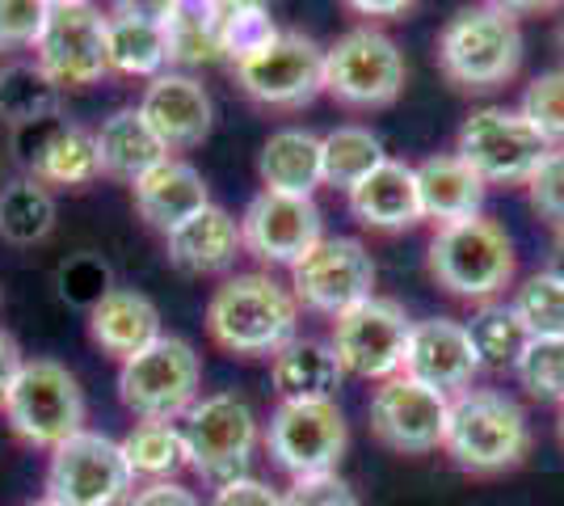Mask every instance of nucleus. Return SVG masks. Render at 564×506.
Masks as SVG:
<instances>
[{
    "instance_id": "1",
    "label": "nucleus",
    "mask_w": 564,
    "mask_h": 506,
    "mask_svg": "<svg viewBox=\"0 0 564 506\" xmlns=\"http://www.w3.org/2000/svg\"><path fill=\"white\" fill-rule=\"evenodd\" d=\"M300 300L270 274H232L207 304V330L232 355H279L295 337Z\"/></svg>"
},
{
    "instance_id": "2",
    "label": "nucleus",
    "mask_w": 564,
    "mask_h": 506,
    "mask_svg": "<svg viewBox=\"0 0 564 506\" xmlns=\"http://www.w3.org/2000/svg\"><path fill=\"white\" fill-rule=\"evenodd\" d=\"M438 64L464 89H497L522 64V30L510 4L459 9L438 34Z\"/></svg>"
},
{
    "instance_id": "3",
    "label": "nucleus",
    "mask_w": 564,
    "mask_h": 506,
    "mask_svg": "<svg viewBox=\"0 0 564 506\" xmlns=\"http://www.w3.org/2000/svg\"><path fill=\"white\" fill-rule=\"evenodd\" d=\"M443 448L468 473L514 469L518 460L527 456V448H531L527 413L518 410V401H510L506 392L468 388V392H459L451 401Z\"/></svg>"
},
{
    "instance_id": "4",
    "label": "nucleus",
    "mask_w": 564,
    "mask_h": 506,
    "mask_svg": "<svg viewBox=\"0 0 564 506\" xmlns=\"http://www.w3.org/2000/svg\"><path fill=\"white\" fill-rule=\"evenodd\" d=\"M430 274L455 295L485 300L514 279V241L485 216L443 224L430 241Z\"/></svg>"
},
{
    "instance_id": "5",
    "label": "nucleus",
    "mask_w": 564,
    "mask_h": 506,
    "mask_svg": "<svg viewBox=\"0 0 564 506\" xmlns=\"http://www.w3.org/2000/svg\"><path fill=\"white\" fill-rule=\"evenodd\" d=\"M4 418L18 439L55 452L64 439L85 431V392L64 363L25 359L4 397Z\"/></svg>"
},
{
    "instance_id": "6",
    "label": "nucleus",
    "mask_w": 564,
    "mask_h": 506,
    "mask_svg": "<svg viewBox=\"0 0 564 506\" xmlns=\"http://www.w3.org/2000/svg\"><path fill=\"white\" fill-rule=\"evenodd\" d=\"M198 380H203V363L194 355V346L186 337L161 334L140 355L122 359L118 397L143 422H173V418H186V410L194 406Z\"/></svg>"
},
{
    "instance_id": "7",
    "label": "nucleus",
    "mask_w": 564,
    "mask_h": 506,
    "mask_svg": "<svg viewBox=\"0 0 564 506\" xmlns=\"http://www.w3.org/2000/svg\"><path fill=\"white\" fill-rule=\"evenodd\" d=\"M182 434H186L189 469H198L219 489L245 477L258 448V418L236 392H212L186 410Z\"/></svg>"
},
{
    "instance_id": "8",
    "label": "nucleus",
    "mask_w": 564,
    "mask_h": 506,
    "mask_svg": "<svg viewBox=\"0 0 564 506\" xmlns=\"http://www.w3.org/2000/svg\"><path fill=\"white\" fill-rule=\"evenodd\" d=\"M39 68L55 89H85L110 73L106 13L85 0H47V22L39 34Z\"/></svg>"
},
{
    "instance_id": "9",
    "label": "nucleus",
    "mask_w": 564,
    "mask_h": 506,
    "mask_svg": "<svg viewBox=\"0 0 564 506\" xmlns=\"http://www.w3.org/2000/svg\"><path fill=\"white\" fill-rule=\"evenodd\" d=\"M131 469L115 439L80 431L64 439L47 464V498L59 506H118L131 498Z\"/></svg>"
},
{
    "instance_id": "10",
    "label": "nucleus",
    "mask_w": 564,
    "mask_h": 506,
    "mask_svg": "<svg viewBox=\"0 0 564 506\" xmlns=\"http://www.w3.org/2000/svg\"><path fill=\"white\" fill-rule=\"evenodd\" d=\"M547 152L552 144L522 119V110H506V106L471 110L459 127V148H455V157L476 169L485 177V186L489 182H527Z\"/></svg>"
},
{
    "instance_id": "11",
    "label": "nucleus",
    "mask_w": 564,
    "mask_h": 506,
    "mask_svg": "<svg viewBox=\"0 0 564 506\" xmlns=\"http://www.w3.org/2000/svg\"><path fill=\"white\" fill-rule=\"evenodd\" d=\"M291 295L325 316L350 313L376 295V262L354 237H321L291 266Z\"/></svg>"
},
{
    "instance_id": "12",
    "label": "nucleus",
    "mask_w": 564,
    "mask_h": 506,
    "mask_svg": "<svg viewBox=\"0 0 564 506\" xmlns=\"http://www.w3.org/2000/svg\"><path fill=\"white\" fill-rule=\"evenodd\" d=\"M413 321L397 300L371 295L362 304H354L350 313L333 316V355L341 363V372L362 376V380H392L400 376L404 346H409Z\"/></svg>"
},
{
    "instance_id": "13",
    "label": "nucleus",
    "mask_w": 564,
    "mask_h": 506,
    "mask_svg": "<svg viewBox=\"0 0 564 506\" xmlns=\"http://www.w3.org/2000/svg\"><path fill=\"white\" fill-rule=\"evenodd\" d=\"M325 89L350 106H388L404 89V55L379 30H350L325 51Z\"/></svg>"
},
{
    "instance_id": "14",
    "label": "nucleus",
    "mask_w": 564,
    "mask_h": 506,
    "mask_svg": "<svg viewBox=\"0 0 564 506\" xmlns=\"http://www.w3.org/2000/svg\"><path fill=\"white\" fill-rule=\"evenodd\" d=\"M346 413L337 401H282L270 413V456L279 460L291 477H316L333 473V464L346 452Z\"/></svg>"
},
{
    "instance_id": "15",
    "label": "nucleus",
    "mask_w": 564,
    "mask_h": 506,
    "mask_svg": "<svg viewBox=\"0 0 564 506\" xmlns=\"http://www.w3.org/2000/svg\"><path fill=\"white\" fill-rule=\"evenodd\" d=\"M232 68L240 89L265 106H304L325 89V51L300 30H279L265 47Z\"/></svg>"
},
{
    "instance_id": "16",
    "label": "nucleus",
    "mask_w": 564,
    "mask_h": 506,
    "mask_svg": "<svg viewBox=\"0 0 564 506\" xmlns=\"http://www.w3.org/2000/svg\"><path fill=\"white\" fill-rule=\"evenodd\" d=\"M321 237H325L321 207L316 198H300V194L261 191L240 216V241L261 262L295 266Z\"/></svg>"
},
{
    "instance_id": "17",
    "label": "nucleus",
    "mask_w": 564,
    "mask_h": 506,
    "mask_svg": "<svg viewBox=\"0 0 564 506\" xmlns=\"http://www.w3.org/2000/svg\"><path fill=\"white\" fill-rule=\"evenodd\" d=\"M447 410L451 401L434 388L417 385L409 376H392L376 388L371 397V431L392 448V452H409L422 456L443 448L447 434Z\"/></svg>"
},
{
    "instance_id": "18",
    "label": "nucleus",
    "mask_w": 564,
    "mask_h": 506,
    "mask_svg": "<svg viewBox=\"0 0 564 506\" xmlns=\"http://www.w3.org/2000/svg\"><path fill=\"white\" fill-rule=\"evenodd\" d=\"M476 367L480 363H476V351H471V337L459 321H447V316L413 321L400 376H409V380H417V385L447 397L455 388L471 385Z\"/></svg>"
},
{
    "instance_id": "19",
    "label": "nucleus",
    "mask_w": 564,
    "mask_h": 506,
    "mask_svg": "<svg viewBox=\"0 0 564 506\" xmlns=\"http://www.w3.org/2000/svg\"><path fill=\"white\" fill-rule=\"evenodd\" d=\"M143 122L156 131L165 152H182L207 140L212 131V97L186 73H161L143 89Z\"/></svg>"
},
{
    "instance_id": "20",
    "label": "nucleus",
    "mask_w": 564,
    "mask_h": 506,
    "mask_svg": "<svg viewBox=\"0 0 564 506\" xmlns=\"http://www.w3.org/2000/svg\"><path fill=\"white\" fill-rule=\"evenodd\" d=\"M135 198V212L143 216V224H152L156 233H173L182 228L186 219H194L203 207H212V194L203 173L177 157H165L156 169H148L140 182L131 186Z\"/></svg>"
},
{
    "instance_id": "21",
    "label": "nucleus",
    "mask_w": 564,
    "mask_h": 506,
    "mask_svg": "<svg viewBox=\"0 0 564 506\" xmlns=\"http://www.w3.org/2000/svg\"><path fill=\"white\" fill-rule=\"evenodd\" d=\"M165 13L169 4H118L115 13L106 18L110 73H127V76L165 73L169 64Z\"/></svg>"
},
{
    "instance_id": "22",
    "label": "nucleus",
    "mask_w": 564,
    "mask_h": 506,
    "mask_svg": "<svg viewBox=\"0 0 564 506\" xmlns=\"http://www.w3.org/2000/svg\"><path fill=\"white\" fill-rule=\"evenodd\" d=\"M169 262L186 274H219L240 258V219H232L224 207H203L182 228H173L165 237Z\"/></svg>"
},
{
    "instance_id": "23",
    "label": "nucleus",
    "mask_w": 564,
    "mask_h": 506,
    "mask_svg": "<svg viewBox=\"0 0 564 506\" xmlns=\"http://www.w3.org/2000/svg\"><path fill=\"white\" fill-rule=\"evenodd\" d=\"M413 173H417L422 219H434L443 228V224H459V219L480 216V207H485V177L471 165H464L455 152L430 157Z\"/></svg>"
},
{
    "instance_id": "24",
    "label": "nucleus",
    "mask_w": 564,
    "mask_h": 506,
    "mask_svg": "<svg viewBox=\"0 0 564 506\" xmlns=\"http://www.w3.org/2000/svg\"><path fill=\"white\" fill-rule=\"evenodd\" d=\"M89 334L106 355L131 359L161 337V313L143 291L110 288L89 309Z\"/></svg>"
},
{
    "instance_id": "25",
    "label": "nucleus",
    "mask_w": 564,
    "mask_h": 506,
    "mask_svg": "<svg viewBox=\"0 0 564 506\" xmlns=\"http://www.w3.org/2000/svg\"><path fill=\"white\" fill-rule=\"evenodd\" d=\"M350 212L354 219H362L367 228H383L397 233L422 219V203H417V173L400 161H383L371 169L358 186L350 191Z\"/></svg>"
},
{
    "instance_id": "26",
    "label": "nucleus",
    "mask_w": 564,
    "mask_h": 506,
    "mask_svg": "<svg viewBox=\"0 0 564 506\" xmlns=\"http://www.w3.org/2000/svg\"><path fill=\"white\" fill-rule=\"evenodd\" d=\"M94 144H97V165H101V173L127 182V186H135L148 169H156L169 157L165 144L156 140V131L143 122L140 106L115 110L110 119L101 122Z\"/></svg>"
},
{
    "instance_id": "27",
    "label": "nucleus",
    "mask_w": 564,
    "mask_h": 506,
    "mask_svg": "<svg viewBox=\"0 0 564 506\" xmlns=\"http://www.w3.org/2000/svg\"><path fill=\"white\" fill-rule=\"evenodd\" d=\"M270 380L282 401H333V388L341 380V363L329 342L291 337L270 363Z\"/></svg>"
},
{
    "instance_id": "28",
    "label": "nucleus",
    "mask_w": 564,
    "mask_h": 506,
    "mask_svg": "<svg viewBox=\"0 0 564 506\" xmlns=\"http://www.w3.org/2000/svg\"><path fill=\"white\" fill-rule=\"evenodd\" d=\"M258 173L270 194H300L312 198V191L325 182L321 173V136L300 131V127H286L274 131L258 157Z\"/></svg>"
},
{
    "instance_id": "29",
    "label": "nucleus",
    "mask_w": 564,
    "mask_h": 506,
    "mask_svg": "<svg viewBox=\"0 0 564 506\" xmlns=\"http://www.w3.org/2000/svg\"><path fill=\"white\" fill-rule=\"evenodd\" d=\"M22 161L34 169V182H51V186H89L101 173L94 136L80 127H64V122H51L34 152Z\"/></svg>"
},
{
    "instance_id": "30",
    "label": "nucleus",
    "mask_w": 564,
    "mask_h": 506,
    "mask_svg": "<svg viewBox=\"0 0 564 506\" xmlns=\"http://www.w3.org/2000/svg\"><path fill=\"white\" fill-rule=\"evenodd\" d=\"M118 448L127 456L131 477H148V482H169L173 473H182L189 464L186 434L173 422H140Z\"/></svg>"
},
{
    "instance_id": "31",
    "label": "nucleus",
    "mask_w": 564,
    "mask_h": 506,
    "mask_svg": "<svg viewBox=\"0 0 564 506\" xmlns=\"http://www.w3.org/2000/svg\"><path fill=\"white\" fill-rule=\"evenodd\" d=\"M55 228V198L43 182L22 177L0 191V237L9 245H39Z\"/></svg>"
},
{
    "instance_id": "32",
    "label": "nucleus",
    "mask_w": 564,
    "mask_h": 506,
    "mask_svg": "<svg viewBox=\"0 0 564 506\" xmlns=\"http://www.w3.org/2000/svg\"><path fill=\"white\" fill-rule=\"evenodd\" d=\"M59 110V89L39 64H9L0 68V119L13 127H39Z\"/></svg>"
},
{
    "instance_id": "33",
    "label": "nucleus",
    "mask_w": 564,
    "mask_h": 506,
    "mask_svg": "<svg viewBox=\"0 0 564 506\" xmlns=\"http://www.w3.org/2000/svg\"><path fill=\"white\" fill-rule=\"evenodd\" d=\"M388 161L383 157V144L379 136H371L367 127H337L321 140V173L325 182L337 186V191L350 194L371 169H379Z\"/></svg>"
},
{
    "instance_id": "34",
    "label": "nucleus",
    "mask_w": 564,
    "mask_h": 506,
    "mask_svg": "<svg viewBox=\"0 0 564 506\" xmlns=\"http://www.w3.org/2000/svg\"><path fill=\"white\" fill-rule=\"evenodd\" d=\"M212 9V30H215V47L219 55H228L232 64L249 60L253 51H261L279 25L270 18L265 4H249V0H224V4H207Z\"/></svg>"
},
{
    "instance_id": "35",
    "label": "nucleus",
    "mask_w": 564,
    "mask_h": 506,
    "mask_svg": "<svg viewBox=\"0 0 564 506\" xmlns=\"http://www.w3.org/2000/svg\"><path fill=\"white\" fill-rule=\"evenodd\" d=\"M468 337H471V351H476V363L480 367H514L522 359V351H527V325L518 321V313L510 304H489V309H480V313L471 316L468 325Z\"/></svg>"
},
{
    "instance_id": "36",
    "label": "nucleus",
    "mask_w": 564,
    "mask_h": 506,
    "mask_svg": "<svg viewBox=\"0 0 564 506\" xmlns=\"http://www.w3.org/2000/svg\"><path fill=\"white\" fill-rule=\"evenodd\" d=\"M165 47L169 64H207L219 60L212 30V9L207 4H169L165 13Z\"/></svg>"
},
{
    "instance_id": "37",
    "label": "nucleus",
    "mask_w": 564,
    "mask_h": 506,
    "mask_svg": "<svg viewBox=\"0 0 564 506\" xmlns=\"http://www.w3.org/2000/svg\"><path fill=\"white\" fill-rule=\"evenodd\" d=\"M518 321L527 325L531 337H564V283L556 274H531L522 288H518L514 304Z\"/></svg>"
},
{
    "instance_id": "38",
    "label": "nucleus",
    "mask_w": 564,
    "mask_h": 506,
    "mask_svg": "<svg viewBox=\"0 0 564 506\" xmlns=\"http://www.w3.org/2000/svg\"><path fill=\"white\" fill-rule=\"evenodd\" d=\"M518 385L540 401H564V337H531L514 363Z\"/></svg>"
},
{
    "instance_id": "39",
    "label": "nucleus",
    "mask_w": 564,
    "mask_h": 506,
    "mask_svg": "<svg viewBox=\"0 0 564 506\" xmlns=\"http://www.w3.org/2000/svg\"><path fill=\"white\" fill-rule=\"evenodd\" d=\"M522 119L540 131L552 148H564V68L543 73L522 94Z\"/></svg>"
},
{
    "instance_id": "40",
    "label": "nucleus",
    "mask_w": 564,
    "mask_h": 506,
    "mask_svg": "<svg viewBox=\"0 0 564 506\" xmlns=\"http://www.w3.org/2000/svg\"><path fill=\"white\" fill-rule=\"evenodd\" d=\"M527 194H531V207L547 224L564 228V148H552L535 165V173L527 177Z\"/></svg>"
},
{
    "instance_id": "41",
    "label": "nucleus",
    "mask_w": 564,
    "mask_h": 506,
    "mask_svg": "<svg viewBox=\"0 0 564 506\" xmlns=\"http://www.w3.org/2000/svg\"><path fill=\"white\" fill-rule=\"evenodd\" d=\"M47 22V0H0V47H34Z\"/></svg>"
},
{
    "instance_id": "42",
    "label": "nucleus",
    "mask_w": 564,
    "mask_h": 506,
    "mask_svg": "<svg viewBox=\"0 0 564 506\" xmlns=\"http://www.w3.org/2000/svg\"><path fill=\"white\" fill-rule=\"evenodd\" d=\"M282 506H358V494L337 473H316V477H295Z\"/></svg>"
},
{
    "instance_id": "43",
    "label": "nucleus",
    "mask_w": 564,
    "mask_h": 506,
    "mask_svg": "<svg viewBox=\"0 0 564 506\" xmlns=\"http://www.w3.org/2000/svg\"><path fill=\"white\" fill-rule=\"evenodd\" d=\"M59 283H64V295H72V300H80V304L94 309L97 300L110 291V274H106V266L94 262V258H72V262L59 270Z\"/></svg>"
},
{
    "instance_id": "44",
    "label": "nucleus",
    "mask_w": 564,
    "mask_h": 506,
    "mask_svg": "<svg viewBox=\"0 0 564 506\" xmlns=\"http://www.w3.org/2000/svg\"><path fill=\"white\" fill-rule=\"evenodd\" d=\"M207 506H282V494L279 489H270L265 482L240 477V482L219 485Z\"/></svg>"
},
{
    "instance_id": "45",
    "label": "nucleus",
    "mask_w": 564,
    "mask_h": 506,
    "mask_svg": "<svg viewBox=\"0 0 564 506\" xmlns=\"http://www.w3.org/2000/svg\"><path fill=\"white\" fill-rule=\"evenodd\" d=\"M127 506H203L194 498V489L177 482H148L143 489H131Z\"/></svg>"
},
{
    "instance_id": "46",
    "label": "nucleus",
    "mask_w": 564,
    "mask_h": 506,
    "mask_svg": "<svg viewBox=\"0 0 564 506\" xmlns=\"http://www.w3.org/2000/svg\"><path fill=\"white\" fill-rule=\"evenodd\" d=\"M22 351H18V342L0 330V410H4V397H9V388L18 380V372H22Z\"/></svg>"
},
{
    "instance_id": "47",
    "label": "nucleus",
    "mask_w": 564,
    "mask_h": 506,
    "mask_svg": "<svg viewBox=\"0 0 564 506\" xmlns=\"http://www.w3.org/2000/svg\"><path fill=\"white\" fill-rule=\"evenodd\" d=\"M350 9L354 13H367V18H400V13H409L404 0H354Z\"/></svg>"
},
{
    "instance_id": "48",
    "label": "nucleus",
    "mask_w": 564,
    "mask_h": 506,
    "mask_svg": "<svg viewBox=\"0 0 564 506\" xmlns=\"http://www.w3.org/2000/svg\"><path fill=\"white\" fill-rule=\"evenodd\" d=\"M547 274H556L564 283V228H556V241H552V254H547Z\"/></svg>"
},
{
    "instance_id": "49",
    "label": "nucleus",
    "mask_w": 564,
    "mask_h": 506,
    "mask_svg": "<svg viewBox=\"0 0 564 506\" xmlns=\"http://www.w3.org/2000/svg\"><path fill=\"white\" fill-rule=\"evenodd\" d=\"M556 51H561V60H564V18H561V25H556Z\"/></svg>"
},
{
    "instance_id": "50",
    "label": "nucleus",
    "mask_w": 564,
    "mask_h": 506,
    "mask_svg": "<svg viewBox=\"0 0 564 506\" xmlns=\"http://www.w3.org/2000/svg\"><path fill=\"white\" fill-rule=\"evenodd\" d=\"M25 506H59V503H51V498H39V503H25Z\"/></svg>"
},
{
    "instance_id": "51",
    "label": "nucleus",
    "mask_w": 564,
    "mask_h": 506,
    "mask_svg": "<svg viewBox=\"0 0 564 506\" xmlns=\"http://www.w3.org/2000/svg\"><path fill=\"white\" fill-rule=\"evenodd\" d=\"M561 443H564V401H561Z\"/></svg>"
}]
</instances>
